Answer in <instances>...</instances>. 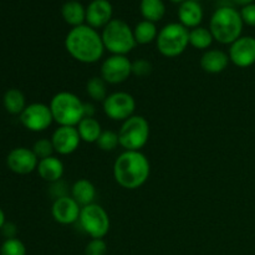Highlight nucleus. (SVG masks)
Here are the masks:
<instances>
[{"label": "nucleus", "mask_w": 255, "mask_h": 255, "mask_svg": "<svg viewBox=\"0 0 255 255\" xmlns=\"http://www.w3.org/2000/svg\"><path fill=\"white\" fill-rule=\"evenodd\" d=\"M31 149L34 151V153L36 154L39 161L40 159L47 158V157H51L52 153L55 152L54 144H52L51 139H47V138L37 139V141L34 143V146H32Z\"/></svg>", "instance_id": "c756f323"}, {"label": "nucleus", "mask_w": 255, "mask_h": 255, "mask_svg": "<svg viewBox=\"0 0 255 255\" xmlns=\"http://www.w3.org/2000/svg\"><path fill=\"white\" fill-rule=\"evenodd\" d=\"M81 207L72 197L66 196L55 199L51 206V216L55 222L62 226H69L79 222Z\"/></svg>", "instance_id": "2eb2a0df"}, {"label": "nucleus", "mask_w": 255, "mask_h": 255, "mask_svg": "<svg viewBox=\"0 0 255 255\" xmlns=\"http://www.w3.org/2000/svg\"><path fill=\"white\" fill-rule=\"evenodd\" d=\"M0 255H26V248L20 239H6L1 244Z\"/></svg>", "instance_id": "c85d7f7f"}, {"label": "nucleus", "mask_w": 255, "mask_h": 255, "mask_svg": "<svg viewBox=\"0 0 255 255\" xmlns=\"http://www.w3.org/2000/svg\"><path fill=\"white\" fill-rule=\"evenodd\" d=\"M243 25L241 11L232 6H221L212 15L209 30L219 44L231 45L242 36Z\"/></svg>", "instance_id": "7ed1b4c3"}, {"label": "nucleus", "mask_w": 255, "mask_h": 255, "mask_svg": "<svg viewBox=\"0 0 255 255\" xmlns=\"http://www.w3.org/2000/svg\"><path fill=\"white\" fill-rule=\"evenodd\" d=\"M81 141L86 143H96L102 133L101 124L95 117H84L76 126Z\"/></svg>", "instance_id": "4be33fe9"}, {"label": "nucleus", "mask_w": 255, "mask_h": 255, "mask_svg": "<svg viewBox=\"0 0 255 255\" xmlns=\"http://www.w3.org/2000/svg\"><path fill=\"white\" fill-rule=\"evenodd\" d=\"M152 72V64L147 60L139 59L132 62V75L138 77H146Z\"/></svg>", "instance_id": "2f4dec72"}, {"label": "nucleus", "mask_w": 255, "mask_h": 255, "mask_svg": "<svg viewBox=\"0 0 255 255\" xmlns=\"http://www.w3.org/2000/svg\"><path fill=\"white\" fill-rule=\"evenodd\" d=\"M171 1L174 2V4H179V5H181L182 2H184V1H186V0H171Z\"/></svg>", "instance_id": "58836bf2"}, {"label": "nucleus", "mask_w": 255, "mask_h": 255, "mask_svg": "<svg viewBox=\"0 0 255 255\" xmlns=\"http://www.w3.org/2000/svg\"><path fill=\"white\" fill-rule=\"evenodd\" d=\"M5 223H6V222H5V213H4V211L0 208V231H1Z\"/></svg>", "instance_id": "4c0bfd02"}, {"label": "nucleus", "mask_w": 255, "mask_h": 255, "mask_svg": "<svg viewBox=\"0 0 255 255\" xmlns=\"http://www.w3.org/2000/svg\"><path fill=\"white\" fill-rule=\"evenodd\" d=\"M178 19L187 29H194L203 20V9L197 0H186L178 7Z\"/></svg>", "instance_id": "f3484780"}, {"label": "nucleus", "mask_w": 255, "mask_h": 255, "mask_svg": "<svg viewBox=\"0 0 255 255\" xmlns=\"http://www.w3.org/2000/svg\"><path fill=\"white\" fill-rule=\"evenodd\" d=\"M229 60L238 67H249L255 64V37L241 36L231 44Z\"/></svg>", "instance_id": "ddd939ff"}, {"label": "nucleus", "mask_w": 255, "mask_h": 255, "mask_svg": "<svg viewBox=\"0 0 255 255\" xmlns=\"http://www.w3.org/2000/svg\"><path fill=\"white\" fill-rule=\"evenodd\" d=\"M97 147L105 152H111L116 149L120 146L119 133L111 131V129H105L102 133L100 134L99 139L96 142Z\"/></svg>", "instance_id": "cd10ccee"}, {"label": "nucleus", "mask_w": 255, "mask_h": 255, "mask_svg": "<svg viewBox=\"0 0 255 255\" xmlns=\"http://www.w3.org/2000/svg\"><path fill=\"white\" fill-rule=\"evenodd\" d=\"M19 119L22 126L31 132L46 131L54 122L50 106L41 102L27 105L20 114Z\"/></svg>", "instance_id": "9d476101"}, {"label": "nucleus", "mask_w": 255, "mask_h": 255, "mask_svg": "<svg viewBox=\"0 0 255 255\" xmlns=\"http://www.w3.org/2000/svg\"><path fill=\"white\" fill-rule=\"evenodd\" d=\"M156 45L164 57L179 56L189 45V30L181 22H171L159 30Z\"/></svg>", "instance_id": "423d86ee"}, {"label": "nucleus", "mask_w": 255, "mask_h": 255, "mask_svg": "<svg viewBox=\"0 0 255 255\" xmlns=\"http://www.w3.org/2000/svg\"><path fill=\"white\" fill-rule=\"evenodd\" d=\"M133 35L137 44L147 45L156 41L157 36H158V30H157V26L154 22L142 20V21H139L134 26Z\"/></svg>", "instance_id": "393cba45"}, {"label": "nucleus", "mask_w": 255, "mask_h": 255, "mask_svg": "<svg viewBox=\"0 0 255 255\" xmlns=\"http://www.w3.org/2000/svg\"><path fill=\"white\" fill-rule=\"evenodd\" d=\"M86 92L94 101L104 102L107 95V82L101 76H94L87 81Z\"/></svg>", "instance_id": "bb28decb"}, {"label": "nucleus", "mask_w": 255, "mask_h": 255, "mask_svg": "<svg viewBox=\"0 0 255 255\" xmlns=\"http://www.w3.org/2000/svg\"><path fill=\"white\" fill-rule=\"evenodd\" d=\"M84 112H85V117H94L95 112H96V109H95L94 104H91V102H85Z\"/></svg>", "instance_id": "c9c22d12"}, {"label": "nucleus", "mask_w": 255, "mask_h": 255, "mask_svg": "<svg viewBox=\"0 0 255 255\" xmlns=\"http://www.w3.org/2000/svg\"><path fill=\"white\" fill-rule=\"evenodd\" d=\"M65 49L70 56L82 64H95L104 56L101 34L89 25L72 27L65 37Z\"/></svg>", "instance_id": "f257e3e1"}, {"label": "nucleus", "mask_w": 255, "mask_h": 255, "mask_svg": "<svg viewBox=\"0 0 255 255\" xmlns=\"http://www.w3.org/2000/svg\"><path fill=\"white\" fill-rule=\"evenodd\" d=\"M61 15L65 22L71 25L72 27L84 25V22L86 21V9L82 6L81 2L76 0H70L65 2L61 7Z\"/></svg>", "instance_id": "412c9836"}, {"label": "nucleus", "mask_w": 255, "mask_h": 255, "mask_svg": "<svg viewBox=\"0 0 255 255\" xmlns=\"http://www.w3.org/2000/svg\"><path fill=\"white\" fill-rule=\"evenodd\" d=\"M79 224L92 239H104L110 232V217L100 204L92 203L81 208Z\"/></svg>", "instance_id": "6e6552de"}, {"label": "nucleus", "mask_w": 255, "mask_h": 255, "mask_svg": "<svg viewBox=\"0 0 255 255\" xmlns=\"http://www.w3.org/2000/svg\"><path fill=\"white\" fill-rule=\"evenodd\" d=\"M2 104H4L5 110L11 115H19L26 107V100L25 95L17 89H10L5 92L2 97Z\"/></svg>", "instance_id": "b1692460"}, {"label": "nucleus", "mask_w": 255, "mask_h": 255, "mask_svg": "<svg viewBox=\"0 0 255 255\" xmlns=\"http://www.w3.org/2000/svg\"><path fill=\"white\" fill-rule=\"evenodd\" d=\"M213 41V35H212L211 30L207 27L198 26L189 31V45L193 46L194 49L207 50L208 47H211Z\"/></svg>", "instance_id": "a878e982"}, {"label": "nucleus", "mask_w": 255, "mask_h": 255, "mask_svg": "<svg viewBox=\"0 0 255 255\" xmlns=\"http://www.w3.org/2000/svg\"><path fill=\"white\" fill-rule=\"evenodd\" d=\"M197 1H198V0H197Z\"/></svg>", "instance_id": "ea45409f"}, {"label": "nucleus", "mask_w": 255, "mask_h": 255, "mask_svg": "<svg viewBox=\"0 0 255 255\" xmlns=\"http://www.w3.org/2000/svg\"><path fill=\"white\" fill-rule=\"evenodd\" d=\"M71 197L80 204V207L95 203L96 198V187L89 179H79L71 187Z\"/></svg>", "instance_id": "aec40b11"}, {"label": "nucleus", "mask_w": 255, "mask_h": 255, "mask_svg": "<svg viewBox=\"0 0 255 255\" xmlns=\"http://www.w3.org/2000/svg\"><path fill=\"white\" fill-rule=\"evenodd\" d=\"M241 16L244 24L249 26H255V4H249L243 6L241 10Z\"/></svg>", "instance_id": "72a5a7b5"}, {"label": "nucleus", "mask_w": 255, "mask_h": 255, "mask_svg": "<svg viewBox=\"0 0 255 255\" xmlns=\"http://www.w3.org/2000/svg\"><path fill=\"white\" fill-rule=\"evenodd\" d=\"M36 171L39 173L40 178L49 182V183H54V182L60 181L62 178L65 167L61 159L55 156H51L47 157V158L40 159Z\"/></svg>", "instance_id": "6ab92c4d"}, {"label": "nucleus", "mask_w": 255, "mask_h": 255, "mask_svg": "<svg viewBox=\"0 0 255 255\" xmlns=\"http://www.w3.org/2000/svg\"><path fill=\"white\" fill-rule=\"evenodd\" d=\"M6 164L14 173L29 174L37 168L39 158L32 149L26 147H16L7 154Z\"/></svg>", "instance_id": "f8f14e48"}, {"label": "nucleus", "mask_w": 255, "mask_h": 255, "mask_svg": "<svg viewBox=\"0 0 255 255\" xmlns=\"http://www.w3.org/2000/svg\"><path fill=\"white\" fill-rule=\"evenodd\" d=\"M114 9L109 0H92L86 7V22L94 29H104L112 20Z\"/></svg>", "instance_id": "dca6fc26"}, {"label": "nucleus", "mask_w": 255, "mask_h": 255, "mask_svg": "<svg viewBox=\"0 0 255 255\" xmlns=\"http://www.w3.org/2000/svg\"><path fill=\"white\" fill-rule=\"evenodd\" d=\"M84 105L85 102H82L81 99L75 94L61 91L54 95L49 106L54 122L59 126L76 127L85 117Z\"/></svg>", "instance_id": "20e7f679"}, {"label": "nucleus", "mask_w": 255, "mask_h": 255, "mask_svg": "<svg viewBox=\"0 0 255 255\" xmlns=\"http://www.w3.org/2000/svg\"><path fill=\"white\" fill-rule=\"evenodd\" d=\"M50 194L52 196L54 201H55V199H57V198H62V197L69 196V194H67L66 183H65L62 179H60V181H56V182H54V183H51Z\"/></svg>", "instance_id": "473e14b6"}, {"label": "nucleus", "mask_w": 255, "mask_h": 255, "mask_svg": "<svg viewBox=\"0 0 255 255\" xmlns=\"http://www.w3.org/2000/svg\"><path fill=\"white\" fill-rule=\"evenodd\" d=\"M229 56L218 49L207 50L201 57V67L208 74H221L228 67Z\"/></svg>", "instance_id": "a211bd4d"}, {"label": "nucleus", "mask_w": 255, "mask_h": 255, "mask_svg": "<svg viewBox=\"0 0 255 255\" xmlns=\"http://www.w3.org/2000/svg\"><path fill=\"white\" fill-rule=\"evenodd\" d=\"M50 139L54 144L55 152L61 156L74 153L81 143L79 131L76 127L72 126H59Z\"/></svg>", "instance_id": "4468645a"}, {"label": "nucleus", "mask_w": 255, "mask_h": 255, "mask_svg": "<svg viewBox=\"0 0 255 255\" xmlns=\"http://www.w3.org/2000/svg\"><path fill=\"white\" fill-rule=\"evenodd\" d=\"M117 133L125 151H141L149 139V124L143 116L133 115L122 122Z\"/></svg>", "instance_id": "0eeeda50"}, {"label": "nucleus", "mask_w": 255, "mask_h": 255, "mask_svg": "<svg viewBox=\"0 0 255 255\" xmlns=\"http://www.w3.org/2000/svg\"><path fill=\"white\" fill-rule=\"evenodd\" d=\"M100 74L107 84H122L132 75V62L125 55H111L104 60Z\"/></svg>", "instance_id": "9b49d317"}, {"label": "nucleus", "mask_w": 255, "mask_h": 255, "mask_svg": "<svg viewBox=\"0 0 255 255\" xmlns=\"http://www.w3.org/2000/svg\"><path fill=\"white\" fill-rule=\"evenodd\" d=\"M104 112L112 121H126L133 116L136 110V100L131 94L125 91L112 92L104 102Z\"/></svg>", "instance_id": "1a4fd4ad"}, {"label": "nucleus", "mask_w": 255, "mask_h": 255, "mask_svg": "<svg viewBox=\"0 0 255 255\" xmlns=\"http://www.w3.org/2000/svg\"><path fill=\"white\" fill-rule=\"evenodd\" d=\"M102 42L105 50L112 55H125L132 51L137 45L134 40L133 30L126 21L120 19H112L102 29Z\"/></svg>", "instance_id": "39448f33"}, {"label": "nucleus", "mask_w": 255, "mask_h": 255, "mask_svg": "<svg viewBox=\"0 0 255 255\" xmlns=\"http://www.w3.org/2000/svg\"><path fill=\"white\" fill-rule=\"evenodd\" d=\"M151 164L141 151H124L114 163V178L120 187L128 191L138 189L148 181Z\"/></svg>", "instance_id": "f03ea898"}, {"label": "nucleus", "mask_w": 255, "mask_h": 255, "mask_svg": "<svg viewBox=\"0 0 255 255\" xmlns=\"http://www.w3.org/2000/svg\"><path fill=\"white\" fill-rule=\"evenodd\" d=\"M1 232H2V236H4L6 239L15 238V236H16V226H15L14 223H5L4 227H2Z\"/></svg>", "instance_id": "f704fd0d"}, {"label": "nucleus", "mask_w": 255, "mask_h": 255, "mask_svg": "<svg viewBox=\"0 0 255 255\" xmlns=\"http://www.w3.org/2000/svg\"><path fill=\"white\" fill-rule=\"evenodd\" d=\"M232 1L237 5H241V6H247L249 4H253L254 0H232Z\"/></svg>", "instance_id": "e433bc0d"}, {"label": "nucleus", "mask_w": 255, "mask_h": 255, "mask_svg": "<svg viewBox=\"0 0 255 255\" xmlns=\"http://www.w3.org/2000/svg\"><path fill=\"white\" fill-rule=\"evenodd\" d=\"M139 10L144 20L157 22L163 19L166 14V5L162 0H141Z\"/></svg>", "instance_id": "5701e85b"}, {"label": "nucleus", "mask_w": 255, "mask_h": 255, "mask_svg": "<svg viewBox=\"0 0 255 255\" xmlns=\"http://www.w3.org/2000/svg\"><path fill=\"white\" fill-rule=\"evenodd\" d=\"M107 244L104 239H91L85 248V255H106Z\"/></svg>", "instance_id": "7c9ffc66"}]
</instances>
